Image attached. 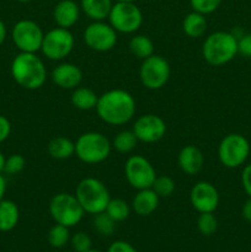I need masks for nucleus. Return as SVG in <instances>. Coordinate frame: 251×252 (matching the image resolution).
<instances>
[{"label": "nucleus", "instance_id": "f257e3e1", "mask_svg": "<svg viewBox=\"0 0 251 252\" xmlns=\"http://www.w3.org/2000/svg\"><path fill=\"white\" fill-rule=\"evenodd\" d=\"M95 110L102 122L110 126H123L134 117L137 102L128 91L112 89L98 96Z\"/></svg>", "mask_w": 251, "mask_h": 252}, {"label": "nucleus", "instance_id": "f03ea898", "mask_svg": "<svg viewBox=\"0 0 251 252\" xmlns=\"http://www.w3.org/2000/svg\"><path fill=\"white\" fill-rule=\"evenodd\" d=\"M11 75L15 83L26 90H37L47 80V68L36 53L20 52L11 63Z\"/></svg>", "mask_w": 251, "mask_h": 252}, {"label": "nucleus", "instance_id": "7ed1b4c3", "mask_svg": "<svg viewBox=\"0 0 251 252\" xmlns=\"http://www.w3.org/2000/svg\"><path fill=\"white\" fill-rule=\"evenodd\" d=\"M238 54V37L231 32L217 31L209 34L202 46L204 61L213 66L229 63Z\"/></svg>", "mask_w": 251, "mask_h": 252}, {"label": "nucleus", "instance_id": "20e7f679", "mask_svg": "<svg viewBox=\"0 0 251 252\" xmlns=\"http://www.w3.org/2000/svg\"><path fill=\"white\" fill-rule=\"evenodd\" d=\"M75 196L85 213L95 214L105 212L111 199L107 186L95 177H85L78 184Z\"/></svg>", "mask_w": 251, "mask_h": 252}, {"label": "nucleus", "instance_id": "39448f33", "mask_svg": "<svg viewBox=\"0 0 251 252\" xmlns=\"http://www.w3.org/2000/svg\"><path fill=\"white\" fill-rule=\"evenodd\" d=\"M112 143L100 132L83 133L75 142V155L89 165L103 162L111 154Z\"/></svg>", "mask_w": 251, "mask_h": 252}, {"label": "nucleus", "instance_id": "423d86ee", "mask_svg": "<svg viewBox=\"0 0 251 252\" xmlns=\"http://www.w3.org/2000/svg\"><path fill=\"white\" fill-rule=\"evenodd\" d=\"M49 214L57 224L71 228L80 223L85 211L75 194L61 192L52 197L49 202Z\"/></svg>", "mask_w": 251, "mask_h": 252}, {"label": "nucleus", "instance_id": "0eeeda50", "mask_svg": "<svg viewBox=\"0 0 251 252\" xmlns=\"http://www.w3.org/2000/svg\"><path fill=\"white\" fill-rule=\"evenodd\" d=\"M250 143L244 135L230 133L220 140L218 147V159L223 166L236 169L248 160Z\"/></svg>", "mask_w": 251, "mask_h": 252}, {"label": "nucleus", "instance_id": "6e6552de", "mask_svg": "<svg viewBox=\"0 0 251 252\" xmlns=\"http://www.w3.org/2000/svg\"><path fill=\"white\" fill-rule=\"evenodd\" d=\"M108 24L117 31V33H134L143 24L142 10L132 1H117L112 5Z\"/></svg>", "mask_w": 251, "mask_h": 252}, {"label": "nucleus", "instance_id": "1a4fd4ad", "mask_svg": "<svg viewBox=\"0 0 251 252\" xmlns=\"http://www.w3.org/2000/svg\"><path fill=\"white\" fill-rule=\"evenodd\" d=\"M75 38L68 29L56 27L46 32L41 52L49 61H63L73 52Z\"/></svg>", "mask_w": 251, "mask_h": 252}, {"label": "nucleus", "instance_id": "9d476101", "mask_svg": "<svg viewBox=\"0 0 251 252\" xmlns=\"http://www.w3.org/2000/svg\"><path fill=\"white\" fill-rule=\"evenodd\" d=\"M171 74L170 64L164 57L153 54L142 62L139 79L143 86L149 90H159L167 84Z\"/></svg>", "mask_w": 251, "mask_h": 252}, {"label": "nucleus", "instance_id": "9b49d317", "mask_svg": "<svg viewBox=\"0 0 251 252\" xmlns=\"http://www.w3.org/2000/svg\"><path fill=\"white\" fill-rule=\"evenodd\" d=\"M44 32L33 20H20L14 25L11 38L16 48L25 53H37L41 51Z\"/></svg>", "mask_w": 251, "mask_h": 252}, {"label": "nucleus", "instance_id": "f8f14e48", "mask_svg": "<svg viewBox=\"0 0 251 252\" xmlns=\"http://www.w3.org/2000/svg\"><path fill=\"white\" fill-rule=\"evenodd\" d=\"M125 176L134 189H150L157 179V171L152 162L142 155H132L125 164Z\"/></svg>", "mask_w": 251, "mask_h": 252}, {"label": "nucleus", "instance_id": "ddd939ff", "mask_svg": "<svg viewBox=\"0 0 251 252\" xmlns=\"http://www.w3.org/2000/svg\"><path fill=\"white\" fill-rule=\"evenodd\" d=\"M84 42L95 52H108L117 44V31L110 24L94 21L84 31Z\"/></svg>", "mask_w": 251, "mask_h": 252}, {"label": "nucleus", "instance_id": "4468645a", "mask_svg": "<svg viewBox=\"0 0 251 252\" xmlns=\"http://www.w3.org/2000/svg\"><path fill=\"white\" fill-rule=\"evenodd\" d=\"M132 130L138 142L150 144V143L159 142L164 138L166 133V123L160 116L148 113L135 120Z\"/></svg>", "mask_w": 251, "mask_h": 252}, {"label": "nucleus", "instance_id": "2eb2a0df", "mask_svg": "<svg viewBox=\"0 0 251 252\" xmlns=\"http://www.w3.org/2000/svg\"><path fill=\"white\" fill-rule=\"evenodd\" d=\"M219 192L208 181H199L189 192V202L198 213H214L219 206Z\"/></svg>", "mask_w": 251, "mask_h": 252}, {"label": "nucleus", "instance_id": "dca6fc26", "mask_svg": "<svg viewBox=\"0 0 251 252\" xmlns=\"http://www.w3.org/2000/svg\"><path fill=\"white\" fill-rule=\"evenodd\" d=\"M51 79L58 88L64 90H74L83 80V71L76 64L61 63L52 70Z\"/></svg>", "mask_w": 251, "mask_h": 252}, {"label": "nucleus", "instance_id": "f3484780", "mask_svg": "<svg viewBox=\"0 0 251 252\" xmlns=\"http://www.w3.org/2000/svg\"><path fill=\"white\" fill-rule=\"evenodd\" d=\"M179 167L186 175H196L202 170L204 164V155L196 145H185L177 157Z\"/></svg>", "mask_w": 251, "mask_h": 252}, {"label": "nucleus", "instance_id": "a211bd4d", "mask_svg": "<svg viewBox=\"0 0 251 252\" xmlns=\"http://www.w3.org/2000/svg\"><path fill=\"white\" fill-rule=\"evenodd\" d=\"M80 6L74 0H59L53 10V19L57 26L70 29L80 17Z\"/></svg>", "mask_w": 251, "mask_h": 252}, {"label": "nucleus", "instance_id": "6ab92c4d", "mask_svg": "<svg viewBox=\"0 0 251 252\" xmlns=\"http://www.w3.org/2000/svg\"><path fill=\"white\" fill-rule=\"evenodd\" d=\"M159 201L160 197L155 193L152 187L150 189H138L135 196L133 197L132 209L135 212V214L140 217L150 216L159 207Z\"/></svg>", "mask_w": 251, "mask_h": 252}, {"label": "nucleus", "instance_id": "aec40b11", "mask_svg": "<svg viewBox=\"0 0 251 252\" xmlns=\"http://www.w3.org/2000/svg\"><path fill=\"white\" fill-rule=\"evenodd\" d=\"M112 0H81L80 9L93 21H103L108 19Z\"/></svg>", "mask_w": 251, "mask_h": 252}, {"label": "nucleus", "instance_id": "412c9836", "mask_svg": "<svg viewBox=\"0 0 251 252\" xmlns=\"http://www.w3.org/2000/svg\"><path fill=\"white\" fill-rule=\"evenodd\" d=\"M20 219V211L17 204L10 199L0 201V231L7 233L15 229Z\"/></svg>", "mask_w": 251, "mask_h": 252}, {"label": "nucleus", "instance_id": "4be33fe9", "mask_svg": "<svg viewBox=\"0 0 251 252\" xmlns=\"http://www.w3.org/2000/svg\"><path fill=\"white\" fill-rule=\"evenodd\" d=\"M47 150L53 159L66 160L75 155V142L61 135L49 140Z\"/></svg>", "mask_w": 251, "mask_h": 252}, {"label": "nucleus", "instance_id": "5701e85b", "mask_svg": "<svg viewBox=\"0 0 251 252\" xmlns=\"http://www.w3.org/2000/svg\"><path fill=\"white\" fill-rule=\"evenodd\" d=\"M207 27H208V24H207L206 15L196 11L187 14L182 21V30L191 38H199L203 36L207 31Z\"/></svg>", "mask_w": 251, "mask_h": 252}, {"label": "nucleus", "instance_id": "b1692460", "mask_svg": "<svg viewBox=\"0 0 251 252\" xmlns=\"http://www.w3.org/2000/svg\"><path fill=\"white\" fill-rule=\"evenodd\" d=\"M98 95L94 90L84 86H78L71 94V105L80 111L94 110L97 105Z\"/></svg>", "mask_w": 251, "mask_h": 252}, {"label": "nucleus", "instance_id": "393cba45", "mask_svg": "<svg viewBox=\"0 0 251 252\" xmlns=\"http://www.w3.org/2000/svg\"><path fill=\"white\" fill-rule=\"evenodd\" d=\"M129 52L138 59H147L154 54V43L145 34H134L128 43Z\"/></svg>", "mask_w": 251, "mask_h": 252}, {"label": "nucleus", "instance_id": "a878e982", "mask_svg": "<svg viewBox=\"0 0 251 252\" xmlns=\"http://www.w3.org/2000/svg\"><path fill=\"white\" fill-rule=\"evenodd\" d=\"M138 139L133 130H121L112 140V147L121 154H128L135 149Z\"/></svg>", "mask_w": 251, "mask_h": 252}, {"label": "nucleus", "instance_id": "bb28decb", "mask_svg": "<svg viewBox=\"0 0 251 252\" xmlns=\"http://www.w3.org/2000/svg\"><path fill=\"white\" fill-rule=\"evenodd\" d=\"M130 209H132V207L125 199L111 198L105 212L116 223H121V221H125L126 219H128L130 214Z\"/></svg>", "mask_w": 251, "mask_h": 252}, {"label": "nucleus", "instance_id": "cd10ccee", "mask_svg": "<svg viewBox=\"0 0 251 252\" xmlns=\"http://www.w3.org/2000/svg\"><path fill=\"white\" fill-rule=\"evenodd\" d=\"M47 240H48L49 245L54 249H61L65 246L66 244L70 241V233H69V228L62 225V224H54L51 229H49L48 234H47Z\"/></svg>", "mask_w": 251, "mask_h": 252}, {"label": "nucleus", "instance_id": "c85d7f7f", "mask_svg": "<svg viewBox=\"0 0 251 252\" xmlns=\"http://www.w3.org/2000/svg\"><path fill=\"white\" fill-rule=\"evenodd\" d=\"M94 228L97 231L98 234L105 236H110L115 233L116 229V221L108 216L106 212H101V213H97L94 216Z\"/></svg>", "mask_w": 251, "mask_h": 252}, {"label": "nucleus", "instance_id": "c756f323", "mask_svg": "<svg viewBox=\"0 0 251 252\" xmlns=\"http://www.w3.org/2000/svg\"><path fill=\"white\" fill-rule=\"evenodd\" d=\"M197 228L202 235L211 236L218 229V220L213 213H199L197 219Z\"/></svg>", "mask_w": 251, "mask_h": 252}, {"label": "nucleus", "instance_id": "7c9ffc66", "mask_svg": "<svg viewBox=\"0 0 251 252\" xmlns=\"http://www.w3.org/2000/svg\"><path fill=\"white\" fill-rule=\"evenodd\" d=\"M152 189L160 198L170 197L175 192V181L170 176H157Z\"/></svg>", "mask_w": 251, "mask_h": 252}, {"label": "nucleus", "instance_id": "2f4dec72", "mask_svg": "<svg viewBox=\"0 0 251 252\" xmlns=\"http://www.w3.org/2000/svg\"><path fill=\"white\" fill-rule=\"evenodd\" d=\"M25 165H26V160L22 155L12 154L5 159L4 171L2 172L7 175H17L25 169Z\"/></svg>", "mask_w": 251, "mask_h": 252}, {"label": "nucleus", "instance_id": "473e14b6", "mask_svg": "<svg viewBox=\"0 0 251 252\" xmlns=\"http://www.w3.org/2000/svg\"><path fill=\"white\" fill-rule=\"evenodd\" d=\"M221 4V0H189L192 10L202 15H209L216 11Z\"/></svg>", "mask_w": 251, "mask_h": 252}, {"label": "nucleus", "instance_id": "72a5a7b5", "mask_svg": "<svg viewBox=\"0 0 251 252\" xmlns=\"http://www.w3.org/2000/svg\"><path fill=\"white\" fill-rule=\"evenodd\" d=\"M91 239L88 234L79 231L70 236V245L75 252H86L91 249Z\"/></svg>", "mask_w": 251, "mask_h": 252}, {"label": "nucleus", "instance_id": "f704fd0d", "mask_svg": "<svg viewBox=\"0 0 251 252\" xmlns=\"http://www.w3.org/2000/svg\"><path fill=\"white\" fill-rule=\"evenodd\" d=\"M238 53L246 58H251V33L243 34L238 38Z\"/></svg>", "mask_w": 251, "mask_h": 252}, {"label": "nucleus", "instance_id": "c9c22d12", "mask_svg": "<svg viewBox=\"0 0 251 252\" xmlns=\"http://www.w3.org/2000/svg\"><path fill=\"white\" fill-rule=\"evenodd\" d=\"M107 252H138V251L135 250L129 243H127V241L117 240V241H113V243L111 244Z\"/></svg>", "mask_w": 251, "mask_h": 252}, {"label": "nucleus", "instance_id": "e433bc0d", "mask_svg": "<svg viewBox=\"0 0 251 252\" xmlns=\"http://www.w3.org/2000/svg\"><path fill=\"white\" fill-rule=\"evenodd\" d=\"M241 184H243L244 191L251 198V164L244 167L243 172H241Z\"/></svg>", "mask_w": 251, "mask_h": 252}, {"label": "nucleus", "instance_id": "4c0bfd02", "mask_svg": "<svg viewBox=\"0 0 251 252\" xmlns=\"http://www.w3.org/2000/svg\"><path fill=\"white\" fill-rule=\"evenodd\" d=\"M11 133V123L5 116L0 115V143H4Z\"/></svg>", "mask_w": 251, "mask_h": 252}, {"label": "nucleus", "instance_id": "58836bf2", "mask_svg": "<svg viewBox=\"0 0 251 252\" xmlns=\"http://www.w3.org/2000/svg\"><path fill=\"white\" fill-rule=\"evenodd\" d=\"M241 216H243V218L245 219L246 221L251 223V198L250 197H249V199L244 203L243 208H241Z\"/></svg>", "mask_w": 251, "mask_h": 252}, {"label": "nucleus", "instance_id": "ea45409f", "mask_svg": "<svg viewBox=\"0 0 251 252\" xmlns=\"http://www.w3.org/2000/svg\"><path fill=\"white\" fill-rule=\"evenodd\" d=\"M5 192H6V180H5V177L0 172V201L4 199Z\"/></svg>", "mask_w": 251, "mask_h": 252}, {"label": "nucleus", "instance_id": "a19ab883", "mask_svg": "<svg viewBox=\"0 0 251 252\" xmlns=\"http://www.w3.org/2000/svg\"><path fill=\"white\" fill-rule=\"evenodd\" d=\"M6 26H5V24L2 22V20H0V46H1L5 42V39H6Z\"/></svg>", "mask_w": 251, "mask_h": 252}, {"label": "nucleus", "instance_id": "79ce46f5", "mask_svg": "<svg viewBox=\"0 0 251 252\" xmlns=\"http://www.w3.org/2000/svg\"><path fill=\"white\" fill-rule=\"evenodd\" d=\"M5 159H6V158H5V157H4V154H2V153L0 152V172H2V171H4Z\"/></svg>", "mask_w": 251, "mask_h": 252}, {"label": "nucleus", "instance_id": "37998d69", "mask_svg": "<svg viewBox=\"0 0 251 252\" xmlns=\"http://www.w3.org/2000/svg\"><path fill=\"white\" fill-rule=\"evenodd\" d=\"M17 1H20V2H30V1H32V0H17Z\"/></svg>", "mask_w": 251, "mask_h": 252}, {"label": "nucleus", "instance_id": "c03bdc74", "mask_svg": "<svg viewBox=\"0 0 251 252\" xmlns=\"http://www.w3.org/2000/svg\"><path fill=\"white\" fill-rule=\"evenodd\" d=\"M86 252H102V251H98V250H93V249H90V250H89V251H86Z\"/></svg>", "mask_w": 251, "mask_h": 252}, {"label": "nucleus", "instance_id": "a18cd8bd", "mask_svg": "<svg viewBox=\"0 0 251 252\" xmlns=\"http://www.w3.org/2000/svg\"><path fill=\"white\" fill-rule=\"evenodd\" d=\"M117 1H132V2H134L135 0H117Z\"/></svg>", "mask_w": 251, "mask_h": 252}, {"label": "nucleus", "instance_id": "49530a36", "mask_svg": "<svg viewBox=\"0 0 251 252\" xmlns=\"http://www.w3.org/2000/svg\"><path fill=\"white\" fill-rule=\"evenodd\" d=\"M56 1H59V0H56Z\"/></svg>", "mask_w": 251, "mask_h": 252}]
</instances>
